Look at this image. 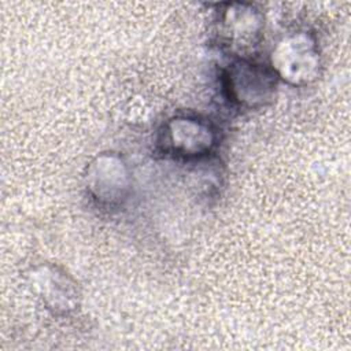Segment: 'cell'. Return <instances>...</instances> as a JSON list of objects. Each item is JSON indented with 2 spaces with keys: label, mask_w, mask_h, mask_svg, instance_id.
I'll list each match as a JSON object with an SVG mask.
<instances>
[{
  "label": "cell",
  "mask_w": 351,
  "mask_h": 351,
  "mask_svg": "<svg viewBox=\"0 0 351 351\" xmlns=\"http://www.w3.org/2000/svg\"><path fill=\"white\" fill-rule=\"evenodd\" d=\"M277 80L270 66L252 59H233L221 75L225 97L243 110H256L269 104L274 99Z\"/></svg>",
  "instance_id": "1"
},
{
  "label": "cell",
  "mask_w": 351,
  "mask_h": 351,
  "mask_svg": "<svg viewBox=\"0 0 351 351\" xmlns=\"http://www.w3.org/2000/svg\"><path fill=\"white\" fill-rule=\"evenodd\" d=\"M270 67L277 78L293 86L315 81L321 67L317 40L306 32L285 36L273 48Z\"/></svg>",
  "instance_id": "2"
},
{
  "label": "cell",
  "mask_w": 351,
  "mask_h": 351,
  "mask_svg": "<svg viewBox=\"0 0 351 351\" xmlns=\"http://www.w3.org/2000/svg\"><path fill=\"white\" fill-rule=\"evenodd\" d=\"M263 15L251 4L229 3L217 21V37L222 49L234 59H251L250 53L263 37Z\"/></svg>",
  "instance_id": "3"
},
{
  "label": "cell",
  "mask_w": 351,
  "mask_h": 351,
  "mask_svg": "<svg viewBox=\"0 0 351 351\" xmlns=\"http://www.w3.org/2000/svg\"><path fill=\"white\" fill-rule=\"evenodd\" d=\"M215 128L204 118L177 115L160 129L158 147L165 155L193 159L210 154L217 145Z\"/></svg>",
  "instance_id": "4"
},
{
  "label": "cell",
  "mask_w": 351,
  "mask_h": 351,
  "mask_svg": "<svg viewBox=\"0 0 351 351\" xmlns=\"http://www.w3.org/2000/svg\"><path fill=\"white\" fill-rule=\"evenodd\" d=\"M85 184L92 199L101 207L115 208L130 193V174L123 159L106 152L96 156L86 167Z\"/></svg>",
  "instance_id": "5"
},
{
  "label": "cell",
  "mask_w": 351,
  "mask_h": 351,
  "mask_svg": "<svg viewBox=\"0 0 351 351\" xmlns=\"http://www.w3.org/2000/svg\"><path fill=\"white\" fill-rule=\"evenodd\" d=\"M36 287L38 288L45 304L53 311L67 313L77 306V292L74 282L63 273L53 267H44L36 273Z\"/></svg>",
  "instance_id": "6"
}]
</instances>
